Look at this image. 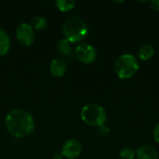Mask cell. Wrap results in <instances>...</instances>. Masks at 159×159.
Segmentation results:
<instances>
[{
  "label": "cell",
  "instance_id": "cell-7",
  "mask_svg": "<svg viewBox=\"0 0 159 159\" xmlns=\"http://www.w3.org/2000/svg\"><path fill=\"white\" fill-rule=\"evenodd\" d=\"M82 153V144L76 139L67 140L61 148V155L68 159L77 158Z\"/></svg>",
  "mask_w": 159,
  "mask_h": 159
},
{
  "label": "cell",
  "instance_id": "cell-19",
  "mask_svg": "<svg viewBox=\"0 0 159 159\" xmlns=\"http://www.w3.org/2000/svg\"><path fill=\"white\" fill-rule=\"evenodd\" d=\"M53 159H63V156L61 155V154H60V153H57V154L54 155Z\"/></svg>",
  "mask_w": 159,
  "mask_h": 159
},
{
  "label": "cell",
  "instance_id": "cell-1",
  "mask_svg": "<svg viewBox=\"0 0 159 159\" xmlns=\"http://www.w3.org/2000/svg\"><path fill=\"white\" fill-rule=\"evenodd\" d=\"M5 125L7 131L16 138L26 137L34 129V121L32 115L22 109L10 111L5 118Z\"/></svg>",
  "mask_w": 159,
  "mask_h": 159
},
{
  "label": "cell",
  "instance_id": "cell-16",
  "mask_svg": "<svg viewBox=\"0 0 159 159\" xmlns=\"http://www.w3.org/2000/svg\"><path fill=\"white\" fill-rule=\"evenodd\" d=\"M98 132H99V134H100L101 136L105 137V136H107V135L110 133V129H109L107 126L102 125V126H101V127L98 128Z\"/></svg>",
  "mask_w": 159,
  "mask_h": 159
},
{
  "label": "cell",
  "instance_id": "cell-12",
  "mask_svg": "<svg viewBox=\"0 0 159 159\" xmlns=\"http://www.w3.org/2000/svg\"><path fill=\"white\" fill-rule=\"evenodd\" d=\"M154 54H155V48L150 44L143 45L138 50V56L143 61L150 60L154 56Z\"/></svg>",
  "mask_w": 159,
  "mask_h": 159
},
{
  "label": "cell",
  "instance_id": "cell-4",
  "mask_svg": "<svg viewBox=\"0 0 159 159\" xmlns=\"http://www.w3.org/2000/svg\"><path fill=\"white\" fill-rule=\"evenodd\" d=\"M82 120L90 127H101L107 120L106 111L96 103H88L81 110Z\"/></svg>",
  "mask_w": 159,
  "mask_h": 159
},
{
  "label": "cell",
  "instance_id": "cell-20",
  "mask_svg": "<svg viewBox=\"0 0 159 159\" xmlns=\"http://www.w3.org/2000/svg\"><path fill=\"white\" fill-rule=\"evenodd\" d=\"M124 1H114V3H116V4H118V3H123Z\"/></svg>",
  "mask_w": 159,
  "mask_h": 159
},
{
  "label": "cell",
  "instance_id": "cell-2",
  "mask_svg": "<svg viewBox=\"0 0 159 159\" xmlns=\"http://www.w3.org/2000/svg\"><path fill=\"white\" fill-rule=\"evenodd\" d=\"M62 33L64 38L72 44L82 41L89 33V28L86 21L77 16L68 18L62 25Z\"/></svg>",
  "mask_w": 159,
  "mask_h": 159
},
{
  "label": "cell",
  "instance_id": "cell-9",
  "mask_svg": "<svg viewBox=\"0 0 159 159\" xmlns=\"http://www.w3.org/2000/svg\"><path fill=\"white\" fill-rule=\"evenodd\" d=\"M136 157L138 159H158V153L151 145H142L136 150Z\"/></svg>",
  "mask_w": 159,
  "mask_h": 159
},
{
  "label": "cell",
  "instance_id": "cell-8",
  "mask_svg": "<svg viewBox=\"0 0 159 159\" xmlns=\"http://www.w3.org/2000/svg\"><path fill=\"white\" fill-rule=\"evenodd\" d=\"M50 74L55 77H61L67 72V63L62 59H54L49 66Z\"/></svg>",
  "mask_w": 159,
  "mask_h": 159
},
{
  "label": "cell",
  "instance_id": "cell-14",
  "mask_svg": "<svg viewBox=\"0 0 159 159\" xmlns=\"http://www.w3.org/2000/svg\"><path fill=\"white\" fill-rule=\"evenodd\" d=\"M55 4L59 10H61L62 12H69L75 7V1H74V0H57Z\"/></svg>",
  "mask_w": 159,
  "mask_h": 159
},
{
  "label": "cell",
  "instance_id": "cell-3",
  "mask_svg": "<svg viewBox=\"0 0 159 159\" xmlns=\"http://www.w3.org/2000/svg\"><path fill=\"white\" fill-rule=\"evenodd\" d=\"M114 69L116 75L119 78L129 79L138 72L139 61L134 55L125 53L116 59Z\"/></svg>",
  "mask_w": 159,
  "mask_h": 159
},
{
  "label": "cell",
  "instance_id": "cell-11",
  "mask_svg": "<svg viewBox=\"0 0 159 159\" xmlns=\"http://www.w3.org/2000/svg\"><path fill=\"white\" fill-rule=\"evenodd\" d=\"M57 49L62 55L69 57L72 55V52H73L72 43L69 40H67L66 38H61L57 42Z\"/></svg>",
  "mask_w": 159,
  "mask_h": 159
},
{
  "label": "cell",
  "instance_id": "cell-15",
  "mask_svg": "<svg viewBox=\"0 0 159 159\" xmlns=\"http://www.w3.org/2000/svg\"><path fill=\"white\" fill-rule=\"evenodd\" d=\"M136 157V151L131 147H125L122 148L119 152L120 159H134Z\"/></svg>",
  "mask_w": 159,
  "mask_h": 159
},
{
  "label": "cell",
  "instance_id": "cell-6",
  "mask_svg": "<svg viewBox=\"0 0 159 159\" xmlns=\"http://www.w3.org/2000/svg\"><path fill=\"white\" fill-rule=\"evenodd\" d=\"M16 37L21 45L29 47L34 41V30L32 28L30 23H20L16 29Z\"/></svg>",
  "mask_w": 159,
  "mask_h": 159
},
{
  "label": "cell",
  "instance_id": "cell-5",
  "mask_svg": "<svg viewBox=\"0 0 159 159\" xmlns=\"http://www.w3.org/2000/svg\"><path fill=\"white\" fill-rule=\"evenodd\" d=\"M75 54L76 59L85 64L92 63L97 58L96 48L89 43L79 44L75 48Z\"/></svg>",
  "mask_w": 159,
  "mask_h": 159
},
{
  "label": "cell",
  "instance_id": "cell-10",
  "mask_svg": "<svg viewBox=\"0 0 159 159\" xmlns=\"http://www.w3.org/2000/svg\"><path fill=\"white\" fill-rule=\"evenodd\" d=\"M10 45L11 41L9 35L3 29H0V57L8 52Z\"/></svg>",
  "mask_w": 159,
  "mask_h": 159
},
{
  "label": "cell",
  "instance_id": "cell-13",
  "mask_svg": "<svg viewBox=\"0 0 159 159\" xmlns=\"http://www.w3.org/2000/svg\"><path fill=\"white\" fill-rule=\"evenodd\" d=\"M30 25L32 26V28L34 30H43L47 27L48 25V21L47 19L42 17V16H35L31 20Z\"/></svg>",
  "mask_w": 159,
  "mask_h": 159
},
{
  "label": "cell",
  "instance_id": "cell-18",
  "mask_svg": "<svg viewBox=\"0 0 159 159\" xmlns=\"http://www.w3.org/2000/svg\"><path fill=\"white\" fill-rule=\"evenodd\" d=\"M151 7L157 11H159V0H152L150 1Z\"/></svg>",
  "mask_w": 159,
  "mask_h": 159
},
{
  "label": "cell",
  "instance_id": "cell-17",
  "mask_svg": "<svg viewBox=\"0 0 159 159\" xmlns=\"http://www.w3.org/2000/svg\"><path fill=\"white\" fill-rule=\"evenodd\" d=\"M153 136H154V139H155V141L159 143V123H157L156 126H155V128H154V129H153Z\"/></svg>",
  "mask_w": 159,
  "mask_h": 159
}]
</instances>
